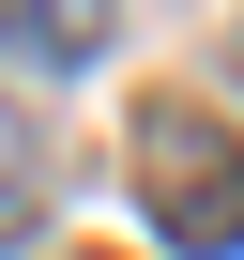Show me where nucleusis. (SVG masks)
I'll list each match as a JSON object with an SVG mask.
<instances>
[{"label":"nucleus","mask_w":244,"mask_h":260,"mask_svg":"<svg viewBox=\"0 0 244 260\" xmlns=\"http://www.w3.org/2000/svg\"><path fill=\"white\" fill-rule=\"evenodd\" d=\"M122 169H138L168 260H244V138H229L198 92H153L138 138H122Z\"/></svg>","instance_id":"f257e3e1"},{"label":"nucleus","mask_w":244,"mask_h":260,"mask_svg":"<svg viewBox=\"0 0 244 260\" xmlns=\"http://www.w3.org/2000/svg\"><path fill=\"white\" fill-rule=\"evenodd\" d=\"M0 46H16V61H92V16H61V0H0Z\"/></svg>","instance_id":"7ed1b4c3"},{"label":"nucleus","mask_w":244,"mask_h":260,"mask_svg":"<svg viewBox=\"0 0 244 260\" xmlns=\"http://www.w3.org/2000/svg\"><path fill=\"white\" fill-rule=\"evenodd\" d=\"M31 214H46V138H31V107L0 92V245H31Z\"/></svg>","instance_id":"f03ea898"}]
</instances>
